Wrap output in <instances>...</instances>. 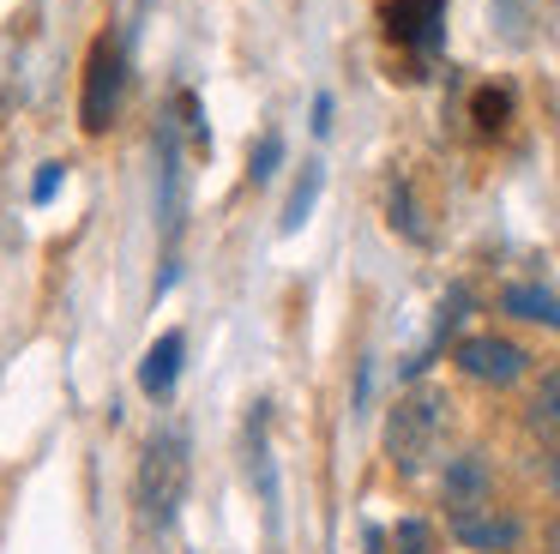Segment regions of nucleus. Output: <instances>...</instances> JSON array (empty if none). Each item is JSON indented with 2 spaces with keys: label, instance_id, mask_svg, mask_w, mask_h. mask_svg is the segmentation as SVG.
<instances>
[{
  "label": "nucleus",
  "instance_id": "f257e3e1",
  "mask_svg": "<svg viewBox=\"0 0 560 554\" xmlns=\"http://www.w3.org/2000/svg\"><path fill=\"white\" fill-rule=\"evenodd\" d=\"M187 482H194V440H187V428L163 422V428L145 434L133 464V524L151 530V536L170 530L175 512L187 506Z\"/></svg>",
  "mask_w": 560,
  "mask_h": 554
},
{
  "label": "nucleus",
  "instance_id": "f03ea898",
  "mask_svg": "<svg viewBox=\"0 0 560 554\" xmlns=\"http://www.w3.org/2000/svg\"><path fill=\"white\" fill-rule=\"evenodd\" d=\"M121 103H127V43L121 31H103L85 55V79H79V127L91 139L121 120Z\"/></svg>",
  "mask_w": 560,
  "mask_h": 554
},
{
  "label": "nucleus",
  "instance_id": "7ed1b4c3",
  "mask_svg": "<svg viewBox=\"0 0 560 554\" xmlns=\"http://www.w3.org/2000/svg\"><path fill=\"white\" fill-rule=\"evenodd\" d=\"M440 434H446V397H440V392L398 397V409L386 416V458H392V470L416 476V470L434 458Z\"/></svg>",
  "mask_w": 560,
  "mask_h": 554
},
{
  "label": "nucleus",
  "instance_id": "20e7f679",
  "mask_svg": "<svg viewBox=\"0 0 560 554\" xmlns=\"http://www.w3.org/2000/svg\"><path fill=\"white\" fill-rule=\"evenodd\" d=\"M452 361H458L464 380L494 385V392H506V385H518L524 373H530V349L512 344V337H500V332H470V337H458Z\"/></svg>",
  "mask_w": 560,
  "mask_h": 554
},
{
  "label": "nucleus",
  "instance_id": "39448f33",
  "mask_svg": "<svg viewBox=\"0 0 560 554\" xmlns=\"http://www.w3.org/2000/svg\"><path fill=\"white\" fill-rule=\"evenodd\" d=\"M452 542L470 554H512L524 542V518L494 512V506H470V512H452Z\"/></svg>",
  "mask_w": 560,
  "mask_h": 554
},
{
  "label": "nucleus",
  "instance_id": "423d86ee",
  "mask_svg": "<svg viewBox=\"0 0 560 554\" xmlns=\"http://www.w3.org/2000/svg\"><path fill=\"white\" fill-rule=\"evenodd\" d=\"M182 368H187V332H182V325H170V332H158V337H151V349L139 356V392H145V397H170L175 380H182Z\"/></svg>",
  "mask_w": 560,
  "mask_h": 554
},
{
  "label": "nucleus",
  "instance_id": "0eeeda50",
  "mask_svg": "<svg viewBox=\"0 0 560 554\" xmlns=\"http://www.w3.org/2000/svg\"><path fill=\"white\" fill-rule=\"evenodd\" d=\"M488 494H494V470H488L482 452L446 458V476H440V500H446V512H470V506H488Z\"/></svg>",
  "mask_w": 560,
  "mask_h": 554
},
{
  "label": "nucleus",
  "instance_id": "6e6552de",
  "mask_svg": "<svg viewBox=\"0 0 560 554\" xmlns=\"http://www.w3.org/2000/svg\"><path fill=\"white\" fill-rule=\"evenodd\" d=\"M386 36L410 48H434L440 43V19H446V0H386Z\"/></svg>",
  "mask_w": 560,
  "mask_h": 554
},
{
  "label": "nucleus",
  "instance_id": "1a4fd4ad",
  "mask_svg": "<svg viewBox=\"0 0 560 554\" xmlns=\"http://www.w3.org/2000/svg\"><path fill=\"white\" fill-rule=\"evenodd\" d=\"M500 313L518 325H542V332H560V296L548 284H512L500 289Z\"/></svg>",
  "mask_w": 560,
  "mask_h": 554
},
{
  "label": "nucleus",
  "instance_id": "9d476101",
  "mask_svg": "<svg viewBox=\"0 0 560 554\" xmlns=\"http://www.w3.org/2000/svg\"><path fill=\"white\" fill-rule=\"evenodd\" d=\"M524 428H530L536 440L560 446V368H548L542 380L530 385V397H524Z\"/></svg>",
  "mask_w": 560,
  "mask_h": 554
},
{
  "label": "nucleus",
  "instance_id": "9b49d317",
  "mask_svg": "<svg viewBox=\"0 0 560 554\" xmlns=\"http://www.w3.org/2000/svg\"><path fill=\"white\" fill-rule=\"evenodd\" d=\"M158 193H163V235L175 241L182 229V151H175V132H158Z\"/></svg>",
  "mask_w": 560,
  "mask_h": 554
},
{
  "label": "nucleus",
  "instance_id": "f8f14e48",
  "mask_svg": "<svg viewBox=\"0 0 560 554\" xmlns=\"http://www.w3.org/2000/svg\"><path fill=\"white\" fill-rule=\"evenodd\" d=\"M319 187H326V169H319V163H307V169H302V181L290 187V205H283V235H295V229L307 223V211H314Z\"/></svg>",
  "mask_w": 560,
  "mask_h": 554
},
{
  "label": "nucleus",
  "instance_id": "ddd939ff",
  "mask_svg": "<svg viewBox=\"0 0 560 554\" xmlns=\"http://www.w3.org/2000/svg\"><path fill=\"white\" fill-rule=\"evenodd\" d=\"M470 120H476L482 132H500V127H506V120H512V91H506V84H482V91L470 96Z\"/></svg>",
  "mask_w": 560,
  "mask_h": 554
},
{
  "label": "nucleus",
  "instance_id": "4468645a",
  "mask_svg": "<svg viewBox=\"0 0 560 554\" xmlns=\"http://www.w3.org/2000/svg\"><path fill=\"white\" fill-rule=\"evenodd\" d=\"M386 549L392 554H434L440 549V530L428 524V518H398L392 536H386Z\"/></svg>",
  "mask_w": 560,
  "mask_h": 554
},
{
  "label": "nucleus",
  "instance_id": "2eb2a0df",
  "mask_svg": "<svg viewBox=\"0 0 560 554\" xmlns=\"http://www.w3.org/2000/svg\"><path fill=\"white\" fill-rule=\"evenodd\" d=\"M386 211H392V229H398L404 241H428V229H422V217H416V199H410V181H392V199H386Z\"/></svg>",
  "mask_w": 560,
  "mask_h": 554
},
{
  "label": "nucleus",
  "instance_id": "dca6fc26",
  "mask_svg": "<svg viewBox=\"0 0 560 554\" xmlns=\"http://www.w3.org/2000/svg\"><path fill=\"white\" fill-rule=\"evenodd\" d=\"M278 163H283V139H278V132H266V139L254 145V157H247V181L266 187V181L278 175Z\"/></svg>",
  "mask_w": 560,
  "mask_h": 554
},
{
  "label": "nucleus",
  "instance_id": "f3484780",
  "mask_svg": "<svg viewBox=\"0 0 560 554\" xmlns=\"http://www.w3.org/2000/svg\"><path fill=\"white\" fill-rule=\"evenodd\" d=\"M55 193H61V163H43L37 181H31V205H49Z\"/></svg>",
  "mask_w": 560,
  "mask_h": 554
},
{
  "label": "nucleus",
  "instance_id": "a211bd4d",
  "mask_svg": "<svg viewBox=\"0 0 560 554\" xmlns=\"http://www.w3.org/2000/svg\"><path fill=\"white\" fill-rule=\"evenodd\" d=\"M331 115H338V103H331V91H319L314 96V132H319V139L331 132Z\"/></svg>",
  "mask_w": 560,
  "mask_h": 554
},
{
  "label": "nucleus",
  "instance_id": "6ab92c4d",
  "mask_svg": "<svg viewBox=\"0 0 560 554\" xmlns=\"http://www.w3.org/2000/svg\"><path fill=\"white\" fill-rule=\"evenodd\" d=\"M542 549H548V554H560V512L542 524Z\"/></svg>",
  "mask_w": 560,
  "mask_h": 554
},
{
  "label": "nucleus",
  "instance_id": "aec40b11",
  "mask_svg": "<svg viewBox=\"0 0 560 554\" xmlns=\"http://www.w3.org/2000/svg\"><path fill=\"white\" fill-rule=\"evenodd\" d=\"M555 494H560V458H555Z\"/></svg>",
  "mask_w": 560,
  "mask_h": 554
}]
</instances>
